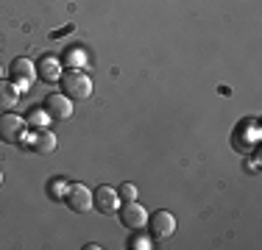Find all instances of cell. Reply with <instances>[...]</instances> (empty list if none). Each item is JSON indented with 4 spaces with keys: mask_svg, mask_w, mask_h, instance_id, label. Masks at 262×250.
<instances>
[{
    "mask_svg": "<svg viewBox=\"0 0 262 250\" xmlns=\"http://www.w3.org/2000/svg\"><path fill=\"white\" fill-rule=\"evenodd\" d=\"M61 89H64V95L70 100H90L92 92H95V86H92V78L86 75L84 70H67L61 72Z\"/></svg>",
    "mask_w": 262,
    "mask_h": 250,
    "instance_id": "1",
    "label": "cell"
},
{
    "mask_svg": "<svg viewBox=\"0 0 262 250\" xmlns=\"http://www.w3.org/2000/svg\"><path fill=\"white\" fill-rule=\"evenodd\" d=\"M9 78H11V84H14L20 92H28L31 86H34V81H36V64L31 59H26V56H20V59L11 61Z\"/></svg>",
    "mask_w": 262,
    "mask_h": 250,
    "instance_id": "2",
    "label": "cell"
},
{
    "mask_svg": "<svg viewBox=\"0 0 262 250\" xmlns=\"http://www.w3.org/2000/svg\"><path fill=\"white\" fill-rule=\"evenodd\" d=\"M148 234L154 236V242H165L176 234V217L170 211H157V214H148Z\"/></svg>",
    "mask_w": 262,
    "mask_h": 250,
    "instance_id": "3",
    "label": "cell"
},
{
    "mask_svg": "<svg viewBox=\"0 0 262 250\" xmlns=\"http://www.w3.org/2000/svg\"><path fill=\"white\" fill-rule=\"evenodd\" d=\"M117 217H120V222L126 225L128 231H142L148 225V211L142 209L137 200H123L120 209H117Z\"/></svg>",
    "mask_w": 262,
    "mask_h": 250,
    "instance_id": "4",
    "label": "cell"
},
{
    "mask_svg": "<svg viewBox=\"0 0 262 250\" xmlns=\"http://www.w3.org/2000/svg\"><path fill=\"white\" fill-rule=\"evenodd\" d=\"M120 195H117V189H112L109 184L98 186L95 192H92V209H98L101 214H117V209H120Z\"/></svg>",
    "mask_w": 262,
    "mask_h": 250,
    "instance_id": "5",
    "label": "cell"
},
{
    "mask_svg": "<svg viewBox=\"0 0 262 250\" xmlns=\"http://www.w3.org/2000/svg\"><path fill=\"white\" fill-rule=\"evenodd\" d=\"M64 203H67V209H73L76 214H86V211L92 209V192L86 189L84 184H70Z\"/></svg>",
    "mask_w": 262,
    "mask_h": 250,
    "instance_id": "6",
    "label": "cell"
},
{
    "mask_svg": "<svg viewBox=\"0 0 262 250\" xmlns=\"http://www.w3.org/2000/svg\"><path fill=\"white\" fill-rule=\"evenodd\" d=\"M23 131H26V120H23L20 114H11V111L0 114V139L3 142L17 145V139H20Z\"/></svg>",
    "mask_w": 262,
    "mask_h": 250,
    "instance_id": "7",
    "label": "cell"
},
{
    "mask_svg": "<svg viewBox=\"0 0 262 250\" xmlns=\"http://www.w3.org/2000/svg\"><path fill=\"white\" fill-rule=\"evenodd\" d=\"M42 109L53 117V120H70L73 114V100L64 95V92H53V95L45 97V106Z\"/></svg>",
    "mask_w": 262,
    "mask_h": 250,
    "instance_id": "8",
    "label": "cell"
},
{
    "mask_svg": "<svg viewBox=\"0 0 262 250\" xmlns=\"http://www.w3.org/2000/svg\"><path fill=\"white\" fill-rule=\"evenodd\" d=\"M61 72H64V67H61V59H56V56H42L36 61V78L48 81V84H56Z\"/></svg>",
    "mask_w": 262,
    "mask_h": 250,
    "instance_id": "9",
    "label": "cell"
},
{
    "mask_svg": "<svg viewBox=\"0 0 262 250\" xmlns=\"http://www.w3.org/2000/svg\"><path fill=\"white\" fill-rule=\"evenodd\" d=\"M56 145H59L56 134H53V131H48V128H42V131H36V134H34V145H31V150L39 153V156H48V153H53V150H56Z\"/></svg>",
    "mask_w": 262,
    "mask_h": 250,
    "instance_id": "10",
    "label": "cell"
},
{
    "mask_svg": "<svg viewBox=\"0 0 262 250\" xmlns=\"http://www.w3.org/2000/svg\"><path fill=\"white\" fill-rule=\"evenodd\" d=\"M20 95H23V92L17 89L11 81L0 78V111H11L17 103H20Z\"/></svg>",
    "mask_w": 262,
    "mask_h": 250,
    "instance_id": "11",
    "label": "cell"
},
{
    "mask_svg": "<svg viewBox=\"0 0 262 250\" xmlns=\"http://www.w3.org/2000/svg\"><path fill=\"white\" fill-rule=\"evenodd\" d=\"M86 50L84 47H67L64 56H61V67H70V70H86Z\"/></svg>",
    "mask_w": 262,
    "mask_h": 250,
    "instance_id": "12",
    "label": "cell"
},
{
    "mask_svg": "<svg viewBox=\"0 0 262 250\" xmlns=\"http://www.w3.org/2000/svg\"><path fill=\"white\" fill-rule=\"evenodd\" d=\"M51 120H53V117L48 114V111L42 109V106H39V109H31V111H28L26 125H31L34 131H42V128H48V125H51Z\"/></svg>",
    "mask_w": 262,
    "mask_h": 250,
    "instance_id": "13",
    "label": "cell"
},
{
    "mask_svg": "<svg viewBox=\"0 0 262 250\" xmlns=\"http://www.w3.org/2000/svg\"><path fill=\"white\" fill-rule=\"evenodd\" d=\"M67 189H70V181L61 178V175H56L51 184H48V195H51V200H59V203H64Z\"/></svg>",
    "mask_w": 262,
    "mask_h": 250,
    "instance_id": "14",
    "label": "cell"
},
{
    "mask_svg": "<svg viewBox=\"0 0 262 250\" xmlns=\"http://www.w3.org/2000/svg\"><path fill=\"white\" fill-rule=\"evenodd\" d=\"M128 247L131 250H151L154 247V236L151 234H140V231H131Z\"/></svg>",
    "mask_w": 262,
    "mask_h": 250,
    "instance_id": "15",
    "label": "cell"
},
{
    "mask_svg": "<svg viewBox=\"0 0 262 250\" xmlns=\"http://www.w3.org/2000/svg\"><path fill=\"white\" fill-rule=\"evenodd\" d=\"M117 195H120V200H137V197H140V189H137L131 181H126V184L117 186Z\"/></svg>",
    "mask_w": 262,
    "mask_h": 250,
    "instance_id": "16",
    "label": "cell"
},
{
    "mask_svg": "<svg viewBox=\"0 0 262 250\" xmlns=\"http://www.w3.org/2000/svg\"><path fill=\"white\" fill-rule=\"evenodd\" d=\"M0 186H3V172H0Z\"/></svg>",
    "mask_w": 262,
    "mask_h": 250,
    "instance_id": "17",
    "label": "cell"
}]
</instances>
